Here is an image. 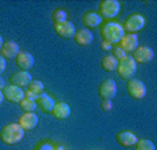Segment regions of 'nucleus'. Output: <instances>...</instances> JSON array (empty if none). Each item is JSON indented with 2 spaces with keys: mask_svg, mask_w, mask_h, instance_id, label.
<instances>
[{
  "mask_svg": "<svg viewBox=\"0 0 157 150\" xmlns=\"http://www.w3.org/2000/svg\"><path fill=\"white\" fill-rule=\"evenodd\" d=\"M35 150H56L53 147V144L49 143V142H42V143H39L38 146H36Z\"/></svg>",
  "mask_w": 157,
  "mask_h": 150,
  "instance_id": "nucleus-27",
  "label": "nucleus"
},
{
  "mask_svg": "<svg viewBox=\"0 0 157 150\" xmlns=\"http://www.w3.org/2000/svg\"><path fill=\"white\" fill-rule=\"evenodd\" d=\"M120 10H121V4L117 0H103L99 4V14L101 18H107V20L117 17Z\"/></svg>",
  "mask_w": 157,
  "mask_h": 150,
  "instance_id": "nucleus-4",
  "label": "nucleus"
},
{
  "mask_svg": "<svg viewBox=\"0 0 157 150\" xmlns=\"http://www.w3.org/2000/svg\"><path fill=\"white\" fill-rule=\"evenodd\" d=\"M116 140L120 146L122 147H135V144L138 143V136L135 133H132L131 131H120L116 135Z\"/></svg>",
  "mask_w": 157,
  "mask_h": 150,
  "instance_id": "nucleus-12",
  "label": "nucleus"
},
{
  "mask_svg": "<svg viewBox=\"0 0 157 150\" xmlns=\"http://www.w3.org/2000/svg\"><path fill=\"white\" fill-rule=\"evenodd\" d=\"M138 71V63L133 60L132 56H125L124 59L118 60V65H117V74L118 77L124 81H129L135 77V74Z\"/></svg>",
  "mask_w": 157,
  "mask_h": 150,
  "instance_id": "nucleus-3",
  "label": "nucleus"
},
{
  "mask_svg": "<svg viewBox=\"0 0 157 150\" xmlns=\"http://www.w3.org/2000/svg\"><path fill=\"white\" fill-rule=\"evenodd\" d=\"M28 90H31L32 93H35V94H40V93H43V90H44V85H43V82L42 81H39V79H32L31 81V83L28 85Z\"/></svg>",
  "mask_w": 157,
  "mask_h": 150,
  "instance_id": "nucleus-23",
  "label": "nucleus"
},
{
  "mask_svg": "<svg viewBox=\"0 0 157 150\" xmlns=\"http://www.w3.org/2000/svg\"><path fill=\"white\" fill-rule=\"evenodd\" d=\"M3 44H4V39H3V36L0 35V52H2V49H3Z\"/></svg>",
  "mask_w": 157,
  "mask_h": 150,
  "instance_id": "nucleus-33",
  "label": "nucleus"
},
{
  "mask_svg": "<svg viewBox=\"0 0 157 150\" xmlns=\"http://www.w3.org/2000/svg\"><path fill=\"white\" fill-rule=\"evenodd\" d=\"M36 104H38V107L42 110L43 113H52L53 111V107L54 104H56V102H54V99L50 96V94L48 93H40L38 96V99H36Z\"/></svg>",
  "mask_w": 157,
  "mask_h": 150,
  "instance_id": "nucleus-17",
  "label": "nucleus"
},
{
  "mask_svg": "<svg viewBox=\"0 0 157 150\" xmlns=\"http://www.w3.org/2000/svg\"><path fill=\"white\" fill-rule=\"evenodd\" d=\"M100 47H101V50H103V52H109V50H111V47H113V44H110L109 42H104V40H101Z\"/></svg>",
  "mask_w": 157,
  "mask_h": 150,
  "instance_id": "nucleus-30",
  "label": "nucleus"
},
{
  "mask_svg": "<svg viewBox=\"0 0 157 150\" xmlns=\"http://www.w3.org/2000/svg\"><path fill=\"white\" fill-rule=\"evenodd\" d=\"M117 65H118V60L113 56V54H107L101 59V68L107 72H114L117 71Z\"/></svg>",
  "mask_w": 157,
  "mask_h": 150,
  "instance_id": "nucleus-21",
  "label": "nucleus"
},
{
  "mask_svg": "<svg viewBox=\"0 0 157 150\" xmlns=\"http://www.w3.org/2000/svg\"><path fill=\"white\" fill-rule=\"evenodd\" d=\"M54 31H56V33L60 38L71 39V38H74L75 32H77V28H75V25L71 21L65 20V21H63V22L54 24Z\"/></svg>",
  "mask_w": 157,
  "mask_h": 150,
  "instance_id": "nucleus-8",
  "label": "nucleus"
},
{
  "mask_svg": "<svg viewBox=\"0 0 157 150\" xmlns=\"http://www.w3.org/2000/svg\"><path fill=\"white\" fill-rule=\"evenodd\" d=\"M113 56L116 57L117 60H121V59H124V57L127 56V53H125L124 50L118 46V47H116V49H114V54H113Z\"/></svg>",
  "mask_w": 157,
  "mask_h": 150,
  "instance_id": "nucleus-28",
  "label": "nucleus"
},
{
  "mask_svg": "<svg viewBox=\"0 0 157 150\" xmlns=\"http://www.w3.org/2000/svg\"><path fill=\"white\" fill-rule=\"evenodd\" d=\"M39 122V117L35 113H24L18 120V125L24 131H31L33 128H36Z\"/></svg>",
  "mask_w": 157,
  "mask_h": 150,
  "instance_id": "nucleus-14",
  "label": "nucleus"
},
{
  "mask_svg": "<svg viewBox=\"0 0 157 150\" xmlns=\"http://www.w3.org/2000/svg\"><path fill=\"white\" fill-rule=\"evenodd\" d=\"M127 92L132 99L142 100V99L146 97L147 89H146V85L140 79H135V78H132V79H129L128 83H127Z\"/></svg>",
  "mask_w": 157,
  "mask_h": 150,
  "instance_id": "nucleus-5",
  "label": "nucleus"
},
{
  "mask_svg": "<svg viewBox=\"0 0 157 150\" xmlns=\"http://www.w3.org/2000/svg\"><path fill=\"white\" fill-rule=\"evenodd\" d=\"M100 107H101V110L106 113L111 111V110H113V100H101Z\"/></svg>",
  "mask_w": 157,
  "mask_h": 150,
  "instance_id": "nucleus-26",
  "label": "nucleus"
},
{
  "mask_svg": "<svg viewBox=\"0 0 157 150\" xmlns=\"http://www.w3.org/2000/svg\"><path fill=\"white\" fill-rule=\"evenodd\" d=\"M4 102V94H3V90H0V104Z\"/></svg>",
  "mask_w": 157,
  "mask_h": 150,
  "instance_id": "nucleus-34",
  "label": "nucleus"
},
{
  "mask_svg": "<svg viewBox=\"0 0 157 150\" xmlns=\"http://www.w3.org/2000/svg\"><path fill=\"white\" fill-rule=\"evenodd\" d=\"M82 24L85 25L86 29H92V28H98L101 24V17L99 13L95 11H88L83 14L82 17Z\"/></svg>",
  "mask_w": 157,
  "mask_h": 150,
  "instance_id": "nucleus-19",
  "label": "nucleus"
},
{
  "mask_svg": "<svg viewBox=\"0 0 157 150\" xmlns=\"http://www.w3.org/2000/svg\"><path fill=\"white\" fill-rule=\"evenodd\" d=\"M125 35L124 28L120 22L116 21H109V22L103 24V27L100 29V36L104 42H109L110 44H117Z\"/></svg>",
  "mask_w": 157,
  "mask_h": 150,
  "instance_id": "nucleus-1",
  "label": "nucleus"
},
{
  "mask_svg": "<svg viewBox=\"0 0 157 150\" xmlns=\"http://www.w3.org/2000/svg\"><path fill=\"white\" fill-rule=\"evenodd\" d=\"M25 97H27V99H31V100H35V102H36V99H38V94L32 93L31 90H27V92H25Z\"/></svg>",
  "mask_w": 157,
  "mask_h": 150,
  "instance_id": "nucleus-31",
  "label": "nucleus"
},
{
  "mask_svg": "<svg viewBox=\"0 0 157 150\" xmlns=\"http://www.w3.org/2000/svg\"><path fill=\"white\" fill-rule=\"evenodd\" d=\"M10 81H11V85H15V86H18V88L24 89L25 86H28L31 83L32 75H31L28 71H18L14 75H11Z\"/></svg>",
  "mask_w": 157,
  "mask_h": 150,
  "instance_id": "nucleus-16",
  "label": "nucleus"
},
{
  "mask_svg": "<svg viewBox=\"0 0 157 150\" xmlns=\"http://www.w3.org/2000/svg\"><path fill=\"white\" fill-rule=\"evenodd\" d=\"M135 150H156V146L150 139H139L135 144Z\"/></svg>",
  "mask_w": 157,
  "mask_h": 150,
  "instance_id": "nucleus-24",
  "label": "nucleus"
},
{
  "mask_svg": "<svg viewBox=\"0 0 157 150\" xmlns=\"http://www.w3.org/2000/svg\"><path fill=\"white\" fill-rule=\"evenodd\" d=\"M15 64L20 68V71H28L35 65V57L29 52H20L15 59Z\"/></svg>",
  "mask_w": 157,
  "mask_h": 150,
  "instance_id": "nucleus-13",
  "label": "nucleus"
},
{
  "mask_svg": "<svg viewBox=\"0 0 157 150\" xmlns=\"http://www.w3.org/2000/svg\"><path fill=\"white\" fill-rule=\"evenodd\" d=\"M20 107L22 109L24 113H35L38 104H36L35 100H31V99H27V97H25V99L20 103Z\"/></svg>",
  "mask_w": 157,
  "mask_h": 150,
  "instance_id": "nucleus-22",
  "label": "nucleus"
},
{
  "mask_svg": "<svg viewBox=\"0 0 157 150\" xmlns=\"http://www.w3.org/2000/svg\"><path fill=\"white\" fill-rule=\"evenodd\" d=\"M6 68H7V60L0 54V75L6 71Z\"/></svg>",
  "mask_w": 157,
  "mask_h": 150,
  "instance_id": "nucleus-29",
  "label": "nucleus"
},
{
  "mask_svg": "<svg viewBox=\"0 0 157 150\" xmlns=\"http://www.w3.org/2000/svg\"><path fill=\"white\" fill-rule=\"evenodd\" d=\"M4 99L11 102V103H21L25 99V92L22 88H18L15 85H7L3 89Z\"/></svg>",
  "mask_w": 157,
  "mask_h": 150,
  "instance_id": "nucleus-9",
  "label": "nucleus"
},
{
  "mask_svg": "<svg viewBox=\"0 0 157 150\" xmlns=\"http://www.w3.org/2000/svg\"><path fill=\"white\" fill-rule=\"evenodd\" d=\"M72 39H74L75 43L79 44V46H89V44L93 42L95 36H93V33H92V31H90V29L83 28V29L77 31Z\"/></svg>",
  "mask_w": 157,
  "mask_h": 150,
  "instance_id": "nucleus-18",
  "label": "nucleus"
},
{
  "mask_svg": "<svg viewBox=\"0 0 157 150\" xmlns=\"http://www.w3.org/2000/svg\"><path fill=\"white\" fill-rule=\"evenodd\" d=\"M117 82L113 78H107L99 86V96L101 100H113L117 96Z\"/></svg>",
  "mask_w": 157,
  "mask_h": 150,
  "instance_id": "nucleus-7",
  "label": "nucleus"
},
{
  "mask_svg": "<svg viewBox=\"0 0 157 150\" xmlns=\"http://www.w3.org/2000/svg\"><path fill=\"white\" fill-rule=\"evenodd\" d=\"M20 44L14 40H9V42H4L3 44V49L0 52V54L4 57L6 60H13V59H17V56L20 54Z\"/></svg>",
  "mask_w": 157,
  "mask_h": 150,
  "instance_id": "nucleus-15",
  "label": "nucleus"
},
{
  "mask_svg": "<svg viewBox=\"0 0 157 150\" xmlns=\"http://www.w3.org/2000/svg\"><path fill=\"white\" fill-rule=\"evenodd\" d=\"M6 86H7V85H6V81H4V78L0 75V90H3Z\"/></svg>",
  "mask_w": 157,
  "mask_h": 150,
  "instance_id": "nucleus-32",
  "label": "nucleus"
},
{
  "mask_svg": "<svg viewBox=\"0 0 157 150\" xmlns=\"http://www.w3.org/2000/svg\"><path fill=\"white\" fill-rule=\"evenodd\" d=\"M52 114L56 120H65V118H68L71 115V107L65 102H60V103L54 104Z\"/></svg>",
  "mask_w": 157,
  "mask_h": 150,
  "instance_id": "nucleus-20",
  "label": "nucleus"
},
{
  "mask_svg": "<svg viewBox=\"0 0 157 150\" xmlns=\"http://www.w3.org/2000/svg\"><path fill=\"white\" fill-rule=\"evenodd\" d=\"M24 132L25 131L17 124H9L2 129L0 132V140L3 142L4 144H9V146H13V144L20 143L22 139H24Z\"/></svg>",
  "mask_w": 157,
  "mask_h": 150,
  "instance_id": "nucleus-2",
  "label": "nucleus"
},
{
  "mask_svg": "<svg viewBox=\"0 0 157 150\" xmlns=\"http://www.w3.org/2000/svg\"><path fill=\"white\" fill-rule=\"evenodd\" d=\"M57 150H61V149H57Z\"/></svg>",
  "mask_w": 157,
  "mask_h": 150,
  "instance_id": "nucleus-35",
  "label": "nucleus"
},
{
  "mask_svg": "<svg viewBox=\"0 0 157 150\" xmlns=\"http://www.w3.org/2000/svg\"><path fill=\"white\" fill-rule=\"evenodd\" d=\"M133 60L140 64H146L150 63L154 59V52L150 46H139L135 52H133Z\"/></svg>",
  "mask_w": 157,
  "mask_h": 150,
  "instance_id": "nucleus-11",
  "label": "nucleus"
},
{
  "mask_svg": "<svg viewBox=\"0 0 157 150\" xmlns=\"http://www.w3.org/2000/svg\"><path fill=\"white\" fill-rule=\"evenodd\" d=\"M145 24H146V20L142 14H132L125 20L122 28H124V32L136 33V32H139V31L143 29Z\"/></svg>",
  "mask_w": 157,
  "mask_h": 150,
  "instance_id": "nucleus-6",
  "label": "nucleus"
},
{
  "mask_svg": "<svg viewBox=\"0 0 157 150\" xmlns=\"http://www.w3.org/2000/svg\"><path fill=\"white\" fill-rule=\"evenodd\" d=\"M67 11L65 10H63V9H57V10H54L53 11V14H52V18H53V21H54V24H57V22H63V21H65L67 20Z\"/></svg>",
  "mask_w": 157,
  "mask_h": 150,
  "instance_id": "nucleus-25",
  "label": "nucleus"
},
{
  "mask_svg": "<svg viewBox=\"0 0 157 150\" xmlns=\"http://www.w3.org/2000/svg\"><path fill=\"white\" fill-rule=\"evenodd\" d=\"M120 47L125 53H133L139 47V38L136 33H125L120 40Z\"/></svg>",
  "mask_w": 157,
  "mask_h": 150,
  "instance_id": "nucleus-10",
  "label": "nucleus"
}]
</instances>
